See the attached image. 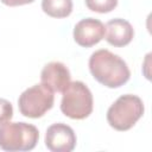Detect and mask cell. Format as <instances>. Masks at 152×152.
Wrapping results in <instances>:
<instances>
[{
  "mask_svg": "<svg viewBox=\"0 0 152 152\" xmlns=\"http://www.w3.org/2000/svg\"><path fill=\"white\" fill-rule=\"evenodd\" d=\"M89 70L99 83L108 88H119L131 77V71L126 62L106 49H100L91 53Z\"/></svg>",
  "mask_w": 152,
  "mask_h": 152,
  "instance_id": "cell-1",
  "label": "cell"
},
{
  "mask_svg": "<svg viewBox=\"0 0 152 152\" xmlns=\"http://www.w3.org/2000/svg\"><path fill=\"white\" fill-rule=\"evenodd\" d=\"M145 110L142 100L132 94L121 95L107 110V121L116 131H128L142 116Z\"/></svg>",
  "mask_w": 152,
  "mask_h": 152,
  "instance_id": "cell-2",
  "label": "cell"
},
{
  "mask_svg": "<svg viewBox=\"0 0 152 152\" xmlns=\"http://www.w3.org/2000/svg\"><path fill=\"white\" fill-rule=\"evenodd\" d=\"M39 132L26 122H5L0 125V148L8 152L31 151L36 147Z\"/></svg>",
  "mask_w": 152,
  "mask_h": 152,
  "instance_id": "cell-3",
  "label": "cell"
},
{
  "mask_svg": "<svg viewBox=\"0 0 152 152\" xmlns=\"http://www.w3.org/2000/svg\"><path fill=\"white\" fill-rule=\"evenodd\" d=\"M61 110L74 120H83L93 112V94L82 81L70 82L62 91Z\"/></svg>",
  "mask_w": 152,
  "mask_h": 152,
  "instance_id": "cell-4",
  "label": "cell"
},
{
  "mask_svg": "<svg viewBox=\"0 0 152 152\" xmlns=\"http://www.w3.org/2000/svg\"><path fill=\"white\" fill-rule=\"evenodd\" d=\"M53 91L43 83L34 84L21 93L18 99L20 113L31 119L42 118L53 106Z\"/></svg>",
  "mask_w": 152,
  "mask_h": 152,
  "instance_id": "cell-5",
  "label": "cell"
},
{
  "mask_svg": "<svg viewBox=\"0 0 152 152\" xmlns=\"http://www.w3.org/2000/svg\"><path fill=\"white\" fill-rule=\"evenodd\" d=\"M45 145L52 152H71L76 146V134L65 124H53L46 129Z\"/></svg>",
  "mask_w": 152,
  "mask_h": 152,
  "instance_id": "cell-6",
  "label": "cell"
},
{
  "mask_svg": "<svg viewBox=\"0 0 152 152\" xmlns=\"http://www.w3.org/2000/svg\"><path fill=\"white\" fill-rule=\"evenodd\" d=\"M104 37V25L95 18H84L74 27V39L83 48H90Z\"/></svg>",
  "mask_w": 152,
  "mask_h": 152,
  "instance_id": "cell-7",
  "label": "cell"
},
{
  "mask_svg": "<svg viewBox=\"0 0 152 152\" xmlns=\"http://www.w3.org/2000/svg\"><path fill=\"white\" fill-rule=\"evenodd\" d=\"M70 71L62 62H50L40 72L42 83L53 93H62L70 83Z\"/></svg>",
  "mask_w": 152,
  "mask_h": 152,
  "instance_id": "cell-8",
  "label": "cell"
},
{
  "mask_svg": "<svg viewBox=\"0 0 152 152\" xmlns=\"http://www.w3.org/2000/svg\"><path fill=\"white\" fill-rule=\"evenodd\" d=\"M134 30L129 21L120 18L109 20L104 26L106 40L116 48H122L129 44L133 39Z\"/></svg>",
  "mask_w": 152,
  "mask_h": 152,
  "instance_id": "cell-9",
  "label": "cell"
},
{
  "mask_svg": "<svg viewBox=\"0 0 152 152\" xmlns=\"http://www.w3.org/2000/svg\"><path fill=\"white\" fill-rule=\"evenodd\" d=\"M42 10L52 18H65L72 12V0H42Z\"/></svg>",
  "mask_w": 152,
  "mask_h": 152,
  "instance_id": "cell-10",
  "label": "cell"
},
{
  "mask_svg": "<svg viewBox=\"0 0 152 152\" xmlns=\"http://www.w3.org/2000/svg\"><path fill=\"white\" fill-rule=\"evenodd\" d=\"M86 5L93 12L108 13L116 7L118 0H86Z\"/></svg>",
  "mask_w": 152,
  "mask_h": 152,
  "instance_id": "cell-11",
  "label": "cell"
},
{
  "mask_svg": "<svg viewBox=\"0 0 152 152\" xmlns=\"http://www.w3.org/2000/svg\"><path fill=\"white\" fill-rule=\"evenodd\" d=\"M13 116V107L6 99H0V125L10 121Z\"/></svg>",
  "mask_w": 152,
  "mask_h": 152,
  "instance_id": "cell-12",
  "label": "cell"
},
{
  "mask_svg": "<svg viewBox=\"0 0 152 152\" xmlns=\"http://www.w3.org/2000/svg\"><path fill=\"white\" fill-rule=\"evenodd\" d=\"M2 4L14 7V6H21V5H26V4H31L34 0H0Z\"/></svg>",
  "mask_w": 152,
  "mask_h": 152,
  "instance_id": "cell-13",
  "label": "cell"
}]
</instances>
